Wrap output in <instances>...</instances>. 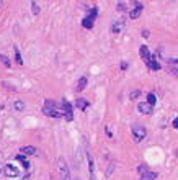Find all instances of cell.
Segmentation results:
<instances>
[{
    "label": "cell",
    "mask_w": 178,
    "mask_h": 180,
    "mask_svg": "<svg viewBox=\"0 0 178 180\" xmlns=\"http://www.w3.org/2000/svg\"><path fill=\"white\" fill-rule=\"evenodd\" d=\"M137 170H139V173H142V175H144V173H147V172H149L146 166H139V167H137Z\"/></svg>",
    "instance_id": "26"
},
{
    "label": "cell",
    "mask_w": 178,
    "mask_h": 180,
    "mask_svg": "<svg viewBox=\"0 0 178 180\" xmlns=\"http://www.w3.org/2000/svg\"><path fill=\"white\" fill-rule=\"evenodd\" d=\"M87 77H80L79 79V82H77V90L80 92V90H85V87H87Z\"/></svg>",
    "instance_id": "14"
},
{
    "label": "cell",
    "mask_w": 178,
    "mask_h": 180,
    "mask_svg": "<svg viewBox=\"0 0 178 180\" xmlns=\"http://www.w3.org/2000/svg\"><path fill=\"white\" fill-rule=\"evenodd\" d=\"M82 25H84V28H93V25H95V18L93 17H90V15H88V17H85L84 18V21H82Z\"/></svg>",
    "instance_id": "11"
},
{
    "label": "cell",
    "mask_w": 178,
    "mask_h": 180,
    "mask_svg": "<svg viewBox=\"0 0 178 180\" xmlns=\"http://www.w3.org/2000/svg\"><path fill=\"white\" fill-rule=\"evenodd\" d=\"M4 173L7 177H10V179H15V177L20 175V170H18L15 166H12V164H7V166H5V169H4Z\"/></svg>",
    "instance_id": "3"
},
{
    "label": "cell",
    "mask_w": 178,
    "mask_h": 180,
    "mask_svg": "<svg viewBox=\"0 0 178 180\" xmlns=\"http://www.w3.org/2000/svg\"><path fill=\"white\" fill-rule=\"evenodd\" d=\"M142 10H144L142 4H139V2H136V8H133V10L129 12V17L133 18V20H136V18H139V17H141V13H142Z\"/></svg>",
    "instance_id": "7"
},
{
    "label": "cell",
    "mask_w": 178,
    "mask_h": 180,
    "mask_svg": "<svg viewBox=\"0 0 178 180\" xmlns=\"http://www.w3.org/2000/svg\"><path fill=\"white\" fill-rule=\"evenodd\" d=\"M173 128H175V129H178V116L173 120Z\"/></svg>",
    "instance_id": "31"
},
{
    "label": "cell",
    "mask_w": 178,
    "mask_h": 180,
    "mask_svg": "<svg viewBox=\"0 0 178 180\" xmlns=\"http://www.w3.org/2000/svg\"><path fill=\"white\" fill-rule=\"evenodd\" d=\"M142 36H144V38H149V36H150L149 30H142Z\"/></svg>",
    "instance_id": "29"
},
{
    "label": "cell",
    "mask_w": 178,
    "mask_h": 180,
    "mask_svg": "<svg viewBox=\"0 0 178 180\" xmlns=\"http://www.w3.org/2000/svg\"><path fill=\"white\" fill-rule=\"evenodd\" d=\"M137 97H141V90H134V92L129 93V98H131V100L137 98Z\"/></svg>",
    "instance_id": "24"
},
{
    "label": "cell",
    "mask_w": 178,
    "mask_h": 180,
    "mask_svg": "<svg viewBox=\"0 0 178 180\" xmlns=\"http://www.w3.org/2000/svg\"><path fill=\"white\" fill-rule=\"evenodd\" d=\"M43 111H44L46 116H53V118H61V116H62V113H59L56 108H46V106H44Z\"/></svg>",
    "instance_id": "8"
},
{
    "label": "cell",
    "mask_w": 178,
    "mask_h": 180,
    "mask_svg": "<svg viewBox=\"0 0 178 180\" xmlns=\"http://www.w3.org/2000/svg\"><path fill=\"white\" fill-rule=\"evenodd\" d=\"M139 54H141V57L144 59V62L146 64H149V61H150V51H149V48L146 46V44H142V46L139 48Z\"/></svg>",
    "instance_id": "5"
},
{
    "label": "cell",
    "mask_w": 178,
    "mask_h": 180,
    "mask_svg": "<svg viewBox=\"0 0 178 180\" xmlns=\"http://www.w3.org/2000/svg\"><path fill=\"white\" fill-rule=\"evenodd\" d=\"M31 8H33V13H35V15H39L41 7L38 5V2H35V0H33V2H31Z\"/></svg>",
    "instance_id": "22"
},
{
    "label": "cell",
    "mask_w": 178,
    "mask_h": 180,
    "mask_svg": "<svg viewBox=\"0 0 178 180\" xmlns=\"http://www.w3.org/2000/svg\"><path fill=\"white\" fill-rule=\"evenodd\" d=\"M121 69H123V71L128 69V62H126V61H123V62H121Z\"/></svg>",
    "instance_id": "30"
},
{
    "label": "cell",
    "mask_w": 178,
    "mask_h": 180,
    "mask_svg": "<svg viewBox=\"0 0 178 180\" xmlns=\"http://www.w3.org/2000/svg\"><path fill=\"white\" fill-rule=\"evenodd\" d=\"M88 172H90V177L92 180H95V166H93V159H92V155L88 154Z\"/></svg>",
    "instance_id": "12"
},
{
    "label": "cell",
    "mask_w": 178,
    "mask_h": 180,
    "mask_svg": "<svg viewBox=\"0 0 178 180\" xmlns=\"http://www.w3.org/2000/svg\"><path fill=\"white\" fill-rule=\"evenodd\" d=\"M75 106H77L79 110H87V106H88V100H85V98H79L77 102H75Z\"/></svg>",
    "instance_id": "13"
},
{
    "label": "cell",
    "mask_w": 178,
    "mask_h": 180,
    "mask_svg": "<svg viewBox=\"0 0 178 180\" xmlns=\"http://www.w3.org/2000/svg\"><path fill=\"white\" fill-rule=\"evenodd\" d=\"M2 175H4V170H2V169H0V177H2Z\"/></svg>",
    "instance_id": "32"
},
{
    "label": "cell",
    "mask_w": 178,
    "mask_h": 180,
    "mask_svg": "<svg viewBox=\"0 0 178 180\" xmlns=\"http://www.w3.org/2000/svg\"><path fill=\"white\" fill-rule=\"evenodd\" d=\"M147 66H149L152 71H160V69H162V66H160V62L157 61V57H150V61H149Z\"/></svg>",
    "instance_id": "10"
},
{
    "label": "cell",
    "mask_w": 178,
    "mask_h": 180,
    "mask_svg": "<svg viewBox=\"0 0 178 180\" xmlns=\"http://www.w3.org/2000/svg\"><path fill=\"white\" fill-rule=\"evenodd\" d=\"M116 10H118V12H124L126 10V5L123 4V2H119V4L116 5Z\"/></svg>",
    "instance_id": "25"
},
{
    "label": "cell",
    "mask_w": 178,
    "mask_h": 180,
    "mask_svg": "<svg viewBox=\"0 0 178 180\" xmlns=\"http://www.w3.org/2000/svg\"><path fill=\"white\" fill-rule=\"evenodd\" d=\"M20 152H23V155H35L36 152H38V149H36L35 146H23V147L20 149Z\"/></svg>",
    "instance_id": "9"
},
{
    "label": "cell",
    "mask_w": 178,
    "mask_h": 180,
    "mask_svg": "<svg viewBox=\"0 0 178 180\" xmlns=\"http://www.w3.org/2000/svg\"><path fill=\"white\" fill-rule=\"evenodd\" d=\"M133 136H134V141L136 142H141L142 139H146V136H147L146 128L141 126V124H134L133 126Z\"/></svg>",
    "instance_id": "1"
},
{
    "label": "cell",
    "mask_w": 178,
    "mask_h": 180,
    "mask_svg": "<svg viewBox=\"0 0 178 180\" xmlns=\"http://www.w3.org/2000/svg\"><path fill=\"white\" fill-rule=\"evenodd\" d=\"M113 170H115V162H111V164H110V167H108V172H106V177H110V175H111V172H113Z\"/></svg>",
    "instance_id": "27"
},
{
    "label": "cell",
    "mask_w": 178,
    "mask_h": 180,
    "mask_svg": "<svg viewBox=\"0 0 178 180\" xmlns=\"http://www.w3.org/2000/svg\"><path fill=\"white\" fill-rule=\"evenodd\" d=\"M137 110H139L141 113H144V115H150V113H154V106L149 105L147 102H141L139 105H137Z\"/></svg>",
    "instance_id": "4"
},
{
    "label": "cell",
    "mask_w": 178,
    "mask_h": 180,
    "mask_svg": "<svg viewBox=\"0 0 178 180\" xmlns=\"http://www.w3.org/2000/svg\"><path fill=\"white\" fill-rule=\"evenodd\" d=\"M13 51H15V61H17L18 64H23V59H21V56H20V51H18V48H13Z\"/></svg>",
    "instance_id": "23"
},
{
    "label": "cell",
    "mask_w": 178,
    "mask_h": 180,
    "mask_svg": "<svg viewBox=\"0 0 178 180\" xmlns=\"http://www.w3.org/2000/svg\"><path fill=\"white\" fill-rule=\"evenodd\" d=\"M15 159H17V160H20V162L23 164V167H25V169H30V166H31V164L28 162V159H26L25 155H21V154H20V155H17Z\"/></svg>",
    "instance_id": "16"
},
{
    "label": "cell",
    "mask_w": 178,
    "mask_h": 180,
    "mask_svg": "<svg viewBox=\"0 0 178 180\" xmlns=\"http://www.w3.org/2000/svg\"><path fill=\"white\" fill-rule=\"evenodd\" d=\"M44 106H46V108H57V103L54 102V100L48 98V100L44 102Z\"/></svg>",
    "instance_id": "21"
},
{
    "label": "cell",
    "mask_w": 178,
    "mask_h": 180,
    "mask_svg": "<svg viewBox=\"0 0 178 180\" xmlns=\"http://www.w3.org/2000/svg\"><path fill=\"white\" fill-rule=\"evenodd\" d=\"M168 64L170 66H178V59H168Z\"/></svg>",
    "instance_id": "28"
},
{
    "label": "cell",
    "mask_w": 178,
    "mask_h": 180,
    "mask_svg": "<svg viewBox=\"0 0 178 180\" xmlns=\"http://www.w3.org/2000/svg\"><path fill=\"white\" fill-rule=\"evenodd\" d=\"M147 103H149V105H152V106H154L155 103H157V97H155L154 93H149V95H147Z\"/></svg>",
    "instance_id": "20"
},
{
    "label": "cell",
    "mask_w": 178,
    "mask_h": 180,
    "mask_svg": "<svg viewBox=\"0 0 178 180\" xmlns=\"http://www.w3.org/2000/svg\"><path fill=\"white\" fill-rule=\"evenodd\" d=\"M59 172H61L62 180H72L70 179V172H69V166L66 164L64 157H59Z\"/></svg>",
    "instance_id": "2"
},
{
    "label": "cell",
    "mask_w": 178,
    "mask_h": 180,
    "mask_svg": "<svg viewBox=\"0 0 178 180\" xmlns=\"http://www.w3.org/2000/svg\"><path fill=\"white\" fill-rule=\"evenodd\" d=\"M155 179H157V173L155 172H147V173H144L139 180H155Z\"/></svg>",
    "instance_id": "18"
},
{
    "label": "cell",
    "mask_w": 178,
    "mask_h": 180,
    "mask_svg": "<svg viewBox=\"0 0 178 180\" xmlns=\"http://www.w3.org/2000/svg\"><path fill=\"white\" fill-rule=\"evenodd\" d=\"M0 62L4 64L5 67H12V61L8 59L7 56H4V54H0Z\"/></svg>",
    "instance_id": "19"
},
{
    "label": "cell",
    "mask_w": 178,
    "mask_h": 180,
    "mask_svg": "<svg viewBox=\"0 0 178 180\" xmlns=\"http://www.w3.org/2000/svg\"><path fill=\"white\" fill-rule=\"evenodd\" d=\"M62 106H64V111H66V113H64L66 120H67V121H72V118H74V115H72V105H70L69 102H66V100H64V102H62Z\"/></svg>",
    "instance_id": "6"
},
{
    "label": "cell",
    "mask_w": 178,
    "mask_h": 180,
    "mask_svg": "<svg viewBox=\"0 0 178 180\" xmlns=\"http://www.w3.org/2000/svg\"><path fill=\"white\" fill-rule=\"evenodd\" d=\"M123 30V21L119 20V21H115V23H113V26H111V31L113 33H119Z\"/></svg>",
    "instance_id": "17"
},
{
    "label": "cell",
    "mask_w": 178,
    "mask_h": 180,
    "mask_svg": "<svg viewBox=\"0 0 178 180\" xmlns=\"http://www.w3.org/2000/svg\"><path fill=\"white\" fill-rule=\"evenodd\" d=\"M13 108L17 110V111H23V110L26 108V105H25L23 100H17V102L13 103Z\"/></svg>",
    "instance_id": "15"
}]
</instances>
